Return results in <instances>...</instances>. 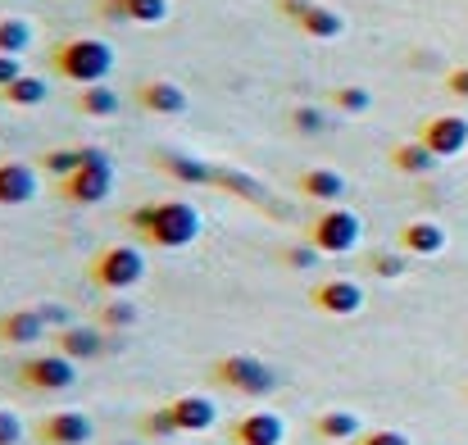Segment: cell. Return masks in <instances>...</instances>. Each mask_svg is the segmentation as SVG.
<instances>
[{
  "label": "cell",
  "mask_w": 468,
  "mask_h": 445,
  "mask_svg": "<svg viewBox=\"0 0 468 445\" xmlns=\"http://www.w3.org/2000/svg\"><path fill=\"white\" fill-rule=\"evenodd\" d=\"M128 223L142 237V246H151V250H186L205 228V218L191 200H146L128 214Z\"/></svg>",
  "instance_id": "obj_1"
},
{
  "label": "cell",
  "mask_w": 468,
  "mask_h": 445,
  "mask_svg": "<svg viewBox=\"0 0 468 445\" xmlns=\"http://www.w3.org/2000/svg\"><path fill=\"white\" fill-rule=\"evenodd\" d=\"M119 55L105 37H64L50 46V69L55 78L64 82H78V87H91V82H105L114 73Z\"/></svg>",
  "instance_id": "obj_2"
},
{
  "label": "cell",
  "mask_w": 468,
  "mask_h": 445,
  "mask_svg": "<svg viewBox=\"0 0 468 445\" xmlns=\"http://www.w3.org/2000/svg\"><path fill=\"white\" fill-rule=\"evenodd\" d=\"M87 278H91V287H101V291H110V296H123V291H133V287L146 282V255H142L137 246L114 241V246H105V250L91 255Z\"/></svg>",
  "instance_id": "obj_3"
},
{
  "label": "cell",
  "mask_w": 468,
  "mask_h": 445,
  "mask_svg": "<svg viewBox=\"0 0 468 445\" xmlns=\"http://www.w3.org/2000/svg\"><path fill=\"white\" fill-rule=\"evenodd\" d=\"M214 382L232 396H246V400H264L278 391V373L260 359V355H218L214 359Z\"/></svg>",
  "instance_id": "obj_4"
},
{
  "label": "cell",
  "mask_w": 468,
  "mask_h": 445,
  "mask_svg": "<svg viewBox=\"0 0 468 445\" xmlns=\"http://www.w3.org/2000/svg\"><path fill=\"white\" fill-rule=\"evenodd\" d=\"M110 191H114V159H110L105 146H91L87 164H82L78 173L59 177V200H64V205H82V209H87V205L110 200Z\"/></svg>",
  "instance_id": "obj_5"
},
{
  "label": "cell",
  "mask_w": 468,
  "mask_h": 445,
  "mask_svg": "<svg viewBox=\"0 0 468 445\" xmlns=\"http://www.w3.org/2000/svg\"><path fill=\"white\" fill-rule=\"evenodd\" d=\"M305 237H310L323 255H350V250L359 246V237H364V223H359V214L346 209V205H323L310 218Z\"/></svg>",
  "instance_id": "obj_6"
},
{
  "label": "cell",
  "mask_w": 468,
  "mask_h": 445,
  "mask_svg": "<svg viewBox=\"0 0 468 445\" xmlns=\"http://www.w3.org/2000/svg\"><path fill=\"white\" fill-rule=\"evenodd\" d=\"M78 382V364L59 350H46V355H27L18 364V387L23 391H41V396H59V391H73Z\"/></svg>",
  "instance_id": "obj_7"
},
{
  "label": "cell",
  "mask_w": 468,
  "mask_h": 445,
  "mask_svg": "<svg viewBox=\"0 0 468 445\" xmlns=\"http://www.w3.org/2000/svg\"><path fill=\"white\" fill-rule=\"evenodd\" d=\"M114 345H119V336H114V332H105V327H87V323H69V327H59V332H55V350H59V355H69L73 364L105 359Z\"/></svg>",
  "instance_id": "obj_8"
},
{
  "label": "cell",
  "mask_w": 468,
  "mask_h": 445,
  "mask_svg": "<svg viewBox=\"0 0 468 445\" xmlns=\"http://www.w3.org/2000/svg\"><path fill=\"white\" fill-rule=\"evenodd\" d=\"M133 101H137L146 114H155V119H182V114L191 110L186 87L173 82V78H146V82H137Z\"/></svg>",
  "instance_id": "obj_9"
},
{
  "label": "cell",
  "mask_w": 468,
  "mask_h": 445,
  "mask_svg": "<svg viewBox=\"0 0 468 445\" xmlns=\"http://www.w3.org/2000/svg\"><path fill=\"white\" fill-rule=\"evenodd\" d=\"M419 142L437 159H455L468 150V119L464 114H432L419 123Z\"/></svg>",
  "instance_id": "obj_10"
},
{
  "label": "cell",
  "mask_w": 468,
  "mask_h": 445,
  "mask_svg": "<svg viewBox=\"0 0 468 445\" xmlns=\"http://www.w3.org/2000/svg\"><path fill=\"white\" fill-rule=\"evenodd\" d=\"M41 191V168L23 159H0V209H23Z\"/></svg>",
  "instance_id": "obj_11"
},
{
  "label": "cell",
  "mask_w": 468,
  "mask_h": 445,
  "mask_svg": "<svg viewBox=\"0 0 468 445\" xmlns=\"http://www.w3.org/2000/svg\"><path fill=\"white\" fill-rule=\"evenodd\" d=\"M310 304L327 318H355L364 309V287L350 282V278H327L310 291Z\"/></svg>",
  "instance_id": "obj_12"
},
{
  "label": "cell",
  "mask_w": 468,
  "mask_h": 445,
  "mask_svg": "<svg viewBox=\"0 0 468 445\" xmlns=\"http://www.w3.org/2000/svg\"><path fill=\"white\" fill-rule=\"evenodd\" d=\"M91 437H96V423L82 409H59V414H46L37 423V441L41 445H87Z\"/></svg>",
  "instance_id": "obj_13"
},
{
  "label": "cell",
  "mask_w": 468,
  "mask_h": 445,
  "mask_svg": "<svg viewBox=\"0 0 468 445\" xmlns=\"http://www.w3.org/2000/svg\"><path fill=\"white\" fill-rule=\"evenodd\" d=\"M232 445H282L287 437V423L269 409H255V414H241L232 428H228Z\"/></svg>",
  "instance_id": "obj_14"
},
{
  "label": "cell",
  "mask_w": 468,
  "mask_h": 445,
  "mask_svg": "<svg viewBox=\"0 0 468 445\" xmlns=\"http://www.w3.org/2000/svg\"><path fill=\"white\" fill-rule=\"evenodd\" d=\"M155 168L168 173L173 182H182V186H214V168H218V164L196 159V154H182V150H159Z\"/></svg>",
  "instance_id": "obj_15"
},
{
  "label": "cell",
  "mask_w": 468,
  "mask_h": 445,
  "mask_svg": "<svg viewBox=\"0 0 468 445\" xmlns=\"http://www.w3.org/2000/svg\"><path fill=\"white\" fill-rule=\"evenodd\" d=\"M396 246H400L405 255L432 260V255H441V250H446V228H441V223H432V218H410V223L400 228Z\"/></svg>",
  "instance_id": "obj_16"
},
{
  "label": "cell",
  "mask_w": 468,
  "mask_h": 445,
  "mask_svg": "<svg viewBox=\"0 0 468 445\" xmlns=\"http://www.w3.org/2000/svg\"><path fill=\"white\" fill-rule=\"evenodd\" d=\"M296 191L314 200V205H341V196H346V177L336 173V168H323V164H314L305 168L301 177H296Z\"/></svg>",
  "instance_id": "obj_17"
},
{
  "label": "cell",
  "mask_w": 468,
  "mask_h": 445,
  "mask_svg": "<svg viewBox=\"0 0 468 445\" xmlns=\"http://www.w3.org/2000/svg\"><path fill=\"white\" fill-rule=\"evenodd\" d=\"M0 341L5 345H37V341H46L41 309H9V313H0Z\"/></svg>",
  "instance_id": "obj_18"
},
{
  "label": "cell",
  "mask_w": 468,
  "mask_h": 445,
  "mask_svg": "<svg viewBox=\"0 0 468 445\" xmlns=\"http://www.w3.org/2000/svg\"><path fill=\"white\" fill-rule=\"evenodd\" d=\"M168 409H173V419H177V428L182 432H209L214 423H218V405L209 400V396H177V400H168Z\"/></svg>",
  "instance_id": "obj_19"
},
{
  "label": "cell",
  "mask_w": 468,
  "mask_h": 445,
  "mask_svg": "<svg viewBox=\"0 0 468 445\" xmlns=\"http://www.w3.org/2000/svg\"><path fill=\"white\" fill-rule=\"evenodd\" d=\"M214 186H218V191H228V196H241L246 205L273 209L269 186H264V182H255V177H250V173H241V168H214ZM273 214H282V209H273Z\"/></svg>",
  "instance_id": "obj_20"
},
{
  "label": "cell",
  "mask_w": 468,
  "mask_h": 445,
  "mask_svg": "<svg viewBox=\"0 0 468 445\" xmlns=\"http://www.w3.org/2000/svg\"><path fill=\"white\" fill-rule=\"evenodd\" d=\"M296 27H301V37H310V41H336V37L346 32V18H341L332 5H318V0H314L310 9L296 18Z\"/></svg>",
  "instance_id": "obj_21"
},
{
  "label": "cell",
  "mask_w": 468,
  "mask_h": 445,
  "mask_svg": "<svg viewBox=\"0 0 468 445\" xmlns=\"http://www.w3.org/2000/svg\"><path fill=\"white\" fill-rule=\"evenodd\" d=\"M437 154L423 146L419 137L414 142H400V146H391V168L396 173H405V177H428V173H437Z\"/></svg>",
  "instance_id": "obj_22"
},
{
  "label": "cell",
  "mask_w": 468,
  "mask_h": 445,
  "mask_svg": "<svg viewBox=\"0 0 468 445\" xmlns=\"http://www.w3.org/2000/svg\"><path fill=\"white\" fill-rule=\"evenodd\" d=\"M314 437L318 441H359L364 437V423L350 409H327V414L314 419Z\"/></svg>",
  "instance_id": "obj_23"
},
{
  "label": "cell",
  "mask_w": 468,
  "mask_h": 445,
  "mask_svg": "<svg viewBox=\"0 0 468 445\" xmlns=\"http://www.w3.org/2000/svg\"><path fill=\"white\" fill-rule=\"evenodd\" d=\"M73 110H78L82 119H114V114H119V91H114V87H105V82L78 87Z\"/></svg>",
  "instance_id": "obj_24"
},
{
  "label": "cell",
  "mask_w": 468,
  "mask_h": 445,
  "mask_svg": "<svg viewBox=\"0 0 468 445\" xmlns=\"http://www.w3.org/2000/svg\"><path fill=\"white\" fill-rule=\"evenodd\" d=\"M46 96H50V87H46V78H37V73H23V78H14V82L0 91V101L14 105V110H37V105H46Z\"/></svg>",
  "instance_id": "obj_25"
},
{
  "label": "cell",
  "mask_w": 468,
  "mask_h": 445,
  "mask_svg": "<svg viewBox=\"0 0 468 445\" xmlns=\"http://www.w3.org/2000/svg\"><path fill=\"white\" fill-rule=\"evenodd\" d=\"M87 154H91V146H59V150H46L41 159H37V168L46 173V177H69V173H78L82 164H87Z\"/></svg>",
  "instance_id": "obj_26"
},
{
  "label": "cell",
  "mask_w": 468,
  "mask_h": 445,
  "mask_svg": "<svg viewBox=\"0 0 468 445\" xmlns=\"http://www.w3.org/2000/svg\"><path fill=\"white\" fill-rule=\"evenodd\" d=\"M32 46V23L18 14H0V55H23Z\"/></svg>",
  "instance_id": "obj_27"
},
{
  "label": "cell",
  "mask_w": 468,
  "mask_h": 445,
  "mask_svg": "<svg viewBox=\"0 0 468 445\" xmlns=\"http://www.w3.org/2000/svg\"><path fill=\"white\" fill-rule=\"evenodd\" d=\"M327 101H332V110H336V114H350V119L373 110V91H368V87H355V82H350V87H332V91H327Z\"/></svg>",
  "instance_id": "obj_28"
},
{
  "label": "cell",
  "mask_w": 468,
  "mask_h": 445,
  "mask_svg": "<svg viewBox=\"0 0 468 445\" xmlns=\"http://www.w3.org/2000/svg\"><path fill=\"white\" fill-rule=\"evenodd\" d=\"M137 318H142V309H137L133 300H110V304H101L96 327H105V332H128V327H137Z\"/></svg>",
  "instance_id": "obj_29"
},
{
  "label": "cell",
  "mask_w": 468,
  "mask_h": 445,
  "mask_svg": "<svg viewBox=\"0 0 468 445\" xmlns=\"http://www.w3.org/2000/svg\"><path fill=\"white\" fill-rule=\"evenodd\" d=\"M168 18V0H128L119 23H137V27H155Z\"/></svg>",
  "instance_id": "obj_30"
},
{
  "label": "cell",
  "mask_w": 468,
  "mask_h": 445,
  "mask_svg": "<svg viewBox=\"0 0 468 445\" xmlns=\"http://www.w3.org/2000/svg\"><path fill=\"white\" fill-rule=\"evenodd\" d=\"M368 269H373V278L396 282V278H405V273H410V255H405V250H373Z\"/></svg>",
  "instance_id": "obj_31"
},
{
  "label": "cell",
  "mask_w": 468,
  "mask_h": 445,
  "mask_svg": "<svg viewBox=\"0 0 468 445\" xmlns=\"http://www.w3.org/2000/svg\"><path fill=\"white\" fill-rule=\"evenodd\" d=\"M142 437H151V441L182 437V428H177V419H173V409H168V405H159V409H151V414H142Z\"/></svg>",
  "instance_id": "obj_32"
},
{
  "label": "cell",
  "mask_w": 468,
  "mask_h": 445,
  "mask_svg": "<svg viewBox=\"0 0 468 445\" xmlns=\"http://www.w3.org/2000/svg\"><path fill=\"white\" fill-rule=\"evenodd\" d=\"M292 128H296L301 137H323V132L332 128V119H327V110H318V105H296V110H292Z\"/></svg>",
  "instance_id": "obj_33"
},
{
  "label": "cell",
  "mask_w": 468,
  "mask_h": 445,
  "mask_svg": "<svg viewBox=\"0 0 468 445\" xmlns=\"http://www.w3.org/2000/svg\"><path fill=\"white\" fill-rule=\"evenodd\" d=\"M318 255H323V250L305 237V246L296 241V246H287V250H282V264H287V269H314V264H318Z\"/></svg>",
  "instance_id": "obj_34"
},
{
  "label": "cell",
  "mask_w": 468,
  "mask_h": 445,
  "mask_svg": "<svg viewBox=\"0 0 468 445\" xmlns=\"http://www.w3.org/2000/svg\"><path fill=\"white\" fill-rule=\"evenodd\" d=\"M355 445H414L405 432H396V428H373V432H364Z\"/></svg>",
  "instance_id": "obj_35"
},
{
  "label": "cell",
  "mask_w": 468,
  "mask_h": 445,
  "mask_svg": "<svg viewBox=\"0 0 468 445\" xmlns=\"http://www.w3.org/2000/svg\"><path fill=\"white\" fill-rule=\"evenodd\" d=\"M23 441V419L14 409H0V445H18Z\"/></svg>",
  "instance_id": "obj_36"
},
{
  "label": "cell",
  "mask_w": 468,
  "mask_h": 445,
  "mask_svg": "<svg viewBox=\"0 0 468 445\" xmlns=\"http://www.w3.org/2000/svg\"><path fill=\"white\" fill-rule=\"evenodd\" d=\"M37 309H41V318H46V327H55V332L73 323V313H69L64 304H55V300H46V304H37Z\"/></svg>",
  "instance_id": "obj_37"
},
{
  "label": "cell",
  "mask_w": 468,
  "mask_h": 445,
  "mask_svg": "<svg viewBox=\"0 0 468 445\" xmlns=\"http://www.w3.org/2000/svg\"><path fill=\"white\" fill-rule=\"evenodd\" d=\"M14 78H23V64H18V55H0V91H5Z\"/></svg>",
  "instance_id": "obj_38"
},
{
  "label": "cell",
  "mask_w": 468,
  "mask_h": 445,
  "mask_svg": "<svg viewBox=\"0 0 468 445\" xmlns=\"http://www.w3.org/2000/svg\"><path fill=\"white\" fill-rule=\"evenodd\" d=\"M446 91L468 101V69H451V73H446Z\"/></svg>",
  "instance_id": "obj_39"
},
{
  "label": "cell",
  "mask_w": 468,
  "mask_h": 445,
  "mask_svg": "<svg viewBox=\"0 0 468 445\" xmlns=\"http://www.w3.org/2000/svg\"><path fill=\"white\" fill-rule=\"evenodd\" d=\"M273 5H278V14H287V18H292V23H296V18H301V14H305V9H310L314 0H273Z\"/></svg>",
  "instance_id": "obj_40"
},
{
  "label": "cell",
  "mask_w": 468,
  "mask_h": 445,
  "mask_svg": "<svg viewBox=\"0 0 468 445\" xmlns=\"http://www.w3.org/2000/svg\"><path fill=\"white\" fill-rule=\"evenodd\" d=\"M123 5H128V0H101V14H105V18H119Z\"/></svg>",
  "instance_id": "obj_41"
},
{
  "label": "cell",
  "mask_w": 468,
  "mask_h": 445,
  "mask_svg": "<svg viewBox=\"0 0 468 445\" xmlns=\"http://www.w3.org/2000/svg\"><path fill=\"white\" fill-rule=\"evenodd\" d=\"M464 396H468V387H464Z\"/></svg>",
  "instance_id": "obj_42"
}]
</instances>
